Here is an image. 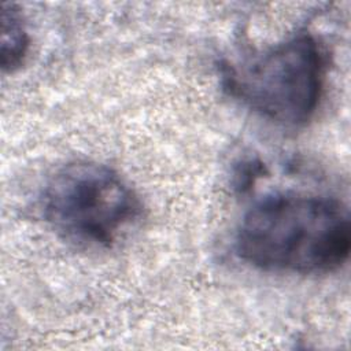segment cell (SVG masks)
<instances>
[{
  "mask_svg": "<svg viewBox=\"0 0 351 351\" xmlns=\"http://www.w3.org/2000/svg\"><path fill=\"white\" fill-rule=\"evenodd\" d=\"M348 213L332 197L304 192L265 196L243 217L234 239L245 263L276 273L324 274L348 258Z\"/></svg>",
  "mask_w": 351,
  "mask_h": 351,
  "instance_id": "obj_1",
  "label": "cell"
},
{
  "mask_svg": "<svg viewBox=\"0 0 351 351\" xmlns=\"http://www.w3.org/2000/svg\"><path fill=\"white\" fill-rule=\"evenodd\" d=\"M223 89L262 118L284 126L308 122L324 93L326 60L310 33L219 66Z\"/></svg>",
  "mask_w": 351,
  "mask_h": 351,
  "instance_id": "obj_2",
  "label": "cell"
},
{
  "mask_svg": "<svg viewBox=\"0 0 351 351\" xmlns=\"http://www.w3.org/2000/svg\"><path fill=\"white\" fill-rule=\"evenodd\" d=\"M44 219L64 240L111 248L141 218L143 204L114 169L88 160L59 167L40 196Z\"/></svg>",
  "mask_w": 351,
  "mask_h": 351,
  "instance_id": "obj_3",
  "label": "cell"
},
{
  "mask_svg": "<svg viewBox=\"0 0 351 351\" xmlns=\"http://www.w3.org/2000/svg\"><path fill=\"white\" fill-rule=\"evenodd\" d=\"M29 51V36L21 11L15 4L1 7V69L12 73L18 70Z\"/></svg>",
  "mask_w": 351,
  "mask_h": 351,
  "instance_id": "obj_4",
  "label": "cell"
}]
</instances>
